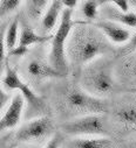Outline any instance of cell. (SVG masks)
I'll use <instances>...</instances> for the list:
<instances>
[{"mask_svg": "<svg viewBox=\"0 0 136 148\" xmlns=\"http://www.w3.org/2000/svg\"><path fill=\"white\" fill-rule=\"evenodd\" d=\"M26 106V100L20 92L13 95V98L8 106L1 112V118H0V128L3 132L11 131L15 128L24 116V111Z\"/></svg>", "mask_w": 136, "mask_h": 148, "instance_id": "ba28073f", "label": "cell"}, {"mask_svg": "<svg viewBox=\"0 0 136 148\" xmlns=\"http://www.w3.org/2000/svg\"><path fill=\"white\" fill-rule=\"evenodd\" d=\"M74 26L75 23L73 21V10L65 8L61 15V22L51 40L52 45L48 54V62L63 77L67 76L71 71L69 63H68L67 58L66 47Z\"/></svg>", "mask_w": 136, "mask_h": 148, "instance_id": "3957f363", "label": "cell"}, {"mask_svg": "<svg viewBox=\"0 0 136 148\" xmlns=\"http://www.w3.org/2000/svg\"><path fill=\"white\" fill-rule=\"evenodd\" d=\"M52 38L53 36H48V35H39L29 26L24 25L20 30V39H19L18 46L8 54H10V56L21 57V56L26 55L29 47L37 46V45H44L47 41L52 40Z\"/></svg>", "mask_w": 136, "mask_h": 148, "instance_id": "9c48e42d", "label": "cell"}, {"mask_svg": "<svg viewBox=\"0 0 136 148\" xmlns=\"http://www.w3.org/2000/svg\"><path fill=\"white\" fill-rule=\"evenodd\" d=\"M78 1H79V0H62L63 5H65L67 8H71V10H73V8L76 6Z\"/></svg>", "mask_w": 136, "mask_h": 148, "instance_id": "d4e9b609", "label": "cell"}, {"mask_svg": "<svg viewBox=\"0 0 136 148\" xmlns=\"http://www.w3.org/2000/svg\"><path fill=\"white\" fill-rule=\"evenodd\" d=\"M115 118L122 125L136 130V103L120 107L115 113Z\"/></svg>", "mask_w": 136, "mask_h": 148, "instance_id": "9a60e30c", "label": "cell"}, {"mask_svg": "<svg viewBox=\"0 0 136 148\" xmlns=\"http://www.w3.org/2000/svg\"><path fill=\"white\" fill-rule=\"evenodd\" d=\"M51 0H26V13L29 20L38 21L47 11Z\"/></svg>", "mask_w": 136, "mask_h": 148, "instance_id": "2e32d148", "label": "cell"}, {"mask_svg": "<svg viewBox=\"0 0 136 148\" xmlns=\"http://www.w3.org/2000/svg\"><path fill=\"white\" fill-rule=\"evenodd\" d=\"M66 51L72 75L79 79L82 69L94 60L110 54L113 46L95 25L83 22L73 27Z\"/></svg>", "mask_w": 136, "mask_h": 148, "instance_id": "6da1fadb", "label": "cell"}, {"mask_svg": "<svg viewBox=\"0 0 136 148\" xmlns=\"http://www.w3.org/2000/svg\"><path fill=\"white\" fill-rule=\"evenodd\" d=\"M113 142L109 138L102 135L75 136L68 140L65 148H112Z\"/></svg>", "mask_w": 136, "mask_h": 148, "instance_id": "4fadbf2b", "label": "cell"}, {"mask_svg": "<svg viewBox=\"0 0 136 148\" xmlns=\"http://www.w3.org/2000/svg\"><path fill=\"white\" fill-rule=\"evenodd\" d=\"M100 15L103 19L117 22L124 27L136 29V13L134 12H123L115 6L107 4L101 6Z\"/></svg>", "mask_w": 136, "mask_h": 148, "instance_id": "7c38bea8", "label": "cell"}, {"mask_svg": "<svg viewBox=\"0 0 136 148\" xmlns=\"http://www.w3.org/2000/svg\"><path fill=\"white\" fill-rule=\"evenodd\" d=\"M44 148H61V138L59 134H54L45 145Z\"/></svg>", "mask_w": 136, "mask_h": 148, "instance_id": "cb8c5ba5", "label": "cell"}, {"mask_svg": "<svg viewBox=\"0 0 136 148\" xmlns=\"http://www.w3.org/2000/svg\"><path fill=\"white\" fill-rule=\"evenodd\" d=\"M22 0H0V15L6 18L8 14L13 13L21 4Z\"/></svg>", "mask_w": 136, "mask_h": 148, "instance_id": "d6986e66", "label": "cell"}, {"mask_svg": "<svg viewBox=\"0 0 136 148\" xmlns=\"http://www.w3.org/2000/svg\"><path fill=\"white\" fill-rule=\"evenodd\" d=\"M12 98H13V96H11V92L5 91L4 89L0 90V108H1V112L8 106Z\"/></svg>", "mask_w": 136, "mask_h": 148, "instance_id": "603a6c76", "label": "cell"}, {"mask_svg": "<svg viewBox=\"0 0 136 148\" xmlns=\"http://www.w3.org/2000/svg\"><path fill=\"white\" fill-rule=\"evenodd\" d=\"M26 73L27 76L34 81H45L49 78H62L63 76L58 72L47 61L41 58L33 57L26 63Z\"/></svg>", "mask_w": 136, "mask_h": 148, "instance_id": "8fae6325", "label": "cell"}, {"mask_svg": "<svg viewBox=\"0 0 136 148\" xmlns=\"http://www.w3.org/2000/svg\"><path fill=\"white\" fill-rule=\"evenodd\" d=\"M20 30H19V19L15 18L11 21L5 32V43L8 53H11L19 43Z\"/></svg>", "mask_w": 136, "mask_h": 148, "instance_id": "e0dca14e", "label": "cell"}, {"mask_svg": "<svg viewBox=\"0 0 136 148\" xmlns=\"http://www.w3.org/2000/svg\"><path fill=\"white\" fill-rule=\"evenodd\" d=\"M95 26L103 33V35L113 45H126L131 38L129 29L117 22L107 19H101L96 21Z\"/></svg>", "mask_w": 136, "mask_h": 148, "instance_id": "30bf717a", "label": "cell"}, {"mask_svg": "<svg viewBox=\"0 0 136 148\" xmlns=\"http://www.w3.org/2000/svg\"><path fill=\"white\" fill-rule=\"evenodd\" d=\"M124 64H127V71H128L127 78L131 82L134 86H136V54L129 55Z\"/></svg>", "mask_w": 136, "mask_h": 148, "instance_id": "ffe728a7", "label": "cell"}, {"mask_svg": "<svg viewBox=\"0 0 136 148\" xmlns=\"http://www.w3.org/2000/svg\"><path fill=\"white\" fill-rule=\"evenodd\" d=\"M128 1H129V5H131L136 10V0H128Z\"/></svg>", "mask_w": 136, "mask_h": 148, "instance_id": "4316f807", "label": "cell"}, {"mask_svg": "<svg viewBox=\"0 0 136 148\" xmlns=\"http://www.w3.org/2000/svg\"><path fill=\"white\" fill-rule=\"evenodd\" d=\"M97 3L101 6H103V5H113L115 7H117L119 10L123 11V12H129V1L128 0H97Z\"/></svg>", "mask_w": 136, "mask_h": 148, "instance_id": "44dd1931", "label": "cell"}, {"mask_svg": "<svg viewBox=\"0 0 136 148\" xmlns=\"http://www.w3.org/2000/svg\"><path fill=\"white\" fill-rule=\"evenodd\" d=\"M133 148H136V145H135V146H134V147H133Z\"/></svg>", "mask_w": 136, "mask_h": 148, "instance_id": "83f0119b", "label": "cell"}, {"mask_svg": "<svg viewBox=\"0 0 136 148\" xmlns=\"http://www.w3.org/2000/svg\"><path fill=\"white\" fill-rule=\"evenodd\" d=\"M63 107L73 118L87 114H103L107 112L106 101L95 97L81 86H68L63 93Z\"/></svg>", "mask_w": 136, "mask_h": 148, "instance_id": "277c9868", "label": "cell"}, {"mask_svg": "<svg viewBox=\"0 0 136 148\" xmlns=\"http://www.w3.org/2000/svg\"><path fill=\"white\" fill-rule=\"evenodd\" d=\"M100 5L97 3V0H86L82 5L81 8V13L83 15V18L92 22V21H96L99 15H100Z\"/></svg>", "mask_w": 136, "mask_h": 148, "instance_id": "ac0fdd59", "label": "cell"}, {"mask_svg": "<svg viewBox=\"0 0 136 148\" xmlns=\"http://www.w3.org/2000/svg\"><path fill=\"white\" fill-rule=\"evenodd\" d=\"M1 89H4L7 92H20L26 100L28 111H34V118H37V116H42V113L40 112V111L45 110V103L42 98L39 95H37L21 79L17 70L11 68L8 63H6L5 65V72L1 78Z\"/></svg>", "mask_w": 136, "mask_h": 148, "instance_id": "5b68a950", "label": "cell"}, {"mask_svg": "<svg viewBox=\"0 0 136 148\" xmlns=\"http://www.w3.org/2000/svg\"><path fill=\"white\" fill-rule=\"evenodd\" d=\"M54 125L51 118L46 116L32 118L19 127L15 139L22 143H37L48 139L53 134Z\"/></svg>", "mask_w": 136, "mask_h": 148, "instance_id": "52a82bcc", "label": "cell"}, {"mask_svg": "<svg viewBox=\"0 0 136 148\" xmlns=\"http://www.w3.org/2000/svg\"><path fill=\"white\" fill-rule=\"evenodd\" d=\"M63 6L65 5L62 3V0H52L51 5L48 6L41 20V29L44 34H48L54 29V27L59 21L60 15H62L65 11Z\"/></svg>", "mask_w": 136, "mask_h": 148, "instance_id": "5bb4252c", "label": "cell"}, {"mask_svg": "<svg viewBox=\"0 0 136 148\" xmlns=\"http://www.w3.org/2000/svg\"><path fill=\"white\" fill-rule=\"evenodd\" d=\"M79 82L85 91L95 97L110 96L116 88L113 61L107 56L94 60L82 69Z\"/></svg>", "mask_w": 136, "mask_h": 148, "instance_id": "7a4b0ae2", "label": "cell"}, {"mask_svg": "<svg viewBox=\"0 0 136 148\" xmlns=\"http://www.w3.org/2000/svg\"><path fill=\"white\" fill-rule=\"evenodd\" d=\"M18 148H39V147L34 143H24L22 146H19Z\"/></svg>", "mask_w": 136, "mask_h": 148, "instance_id": "484cf974", "label": "cell"}, {"mask_svg": "<svg viewBox=\"0 0 136 148\" xmlns=\"http://www.w3.org/2000/svg\"><path fill=\"white\" fill-rule=\"evenodd\" d=\"M135 51H136V33L134 35H131V38L124 46L121 47L120 54L122 56H129V55L134 54Z\"/></svg>", "mask_w": 136, "mask_h": 148, "instance_id": "7402d4cb", "label": "cell"}, {"mask_svg": "<svg viewBox=\"0 0 136 148\" xmlns=\"http://www.w3.org/2000/svg\"><path fill=\"white\" fill-rule=\"evenodd\" d=\"M60 130L72 138L103 135L107 133L106 120L102 114H87L68 119L60 126Z\"/></svg>", "mask_w": 136, "mask_h": 148, "instance_id": "8992f818", "label": "cell"}]
</instances>
